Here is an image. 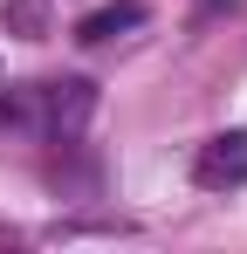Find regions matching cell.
I'll return each mask as SVG.
<instances>
[{"label": "cell", "instance_id": "6da1fadb", "mask_svg": "<svg viewBox=\"0 0 247 254\" xmlns=\"http://www.w3.org/2000/svg\"><path fill=\"white\" fill-rule=\"evenodd\" d=\"M192 179H199L206 192H234V186H247V130L206 137L199 158H192Z\"/></svg>", "mask_w": 247, "mask_h": 254}, {"label": "cell", "instance_id": "7a4b0ae2", "mask_svg": "<svg viewBox=\"0 0 247 254\" xmlns=\"http://www.w3.org/2000/svg\"><path fill=\"white\" fill-rule=\"evenodd\" d=\"M89 110H96V89L82 83V76H69V83H48V130L69 144L82 124H89Z\"/></svg>", "mask_w": 247, "mask_h": 254}, {"label": "cell", "instance_id": "3957f363", "mask_svg": "<svg viewBox=\"0 0 247 254\" xmlns=\"http://www.w3.org/2000/svg\"><path fill=\"white\" fill-rule=\"evenodd\" d=\"M130 28H144V7L137 0H117V7H96V14H82L76 21V42H117V35H130Z\"/></svg>", "mask_w": 247, "mask_h": 254}, {"label": "cell", "instance_id": "277c9868", "mask_svg": "<svg viewBox=\"0 0 247 254\" xmlns=\"http://www.w3.org/2000/svg\"><path fill=\"white\" fill-rule=\"evenodd\" d=\"M7 21L21 35H48V0H7Z\"/></svg>", "mask_w": 247, "mask_h": 254}, {"label": "cell", "instance_id": "5b68a950", "mask_svg": "<svg viewBox=\"0 0 247 254\" xmlns=\"http://www.w3.org/2000/svg\"><path fill=\"white\" fill-rule=\"evenodd\" d=\"M14 117H21V103H14V96H0V124H14Z\"/></svg>", "mask_w": 247, "mask_h": 254}]
</instances>
